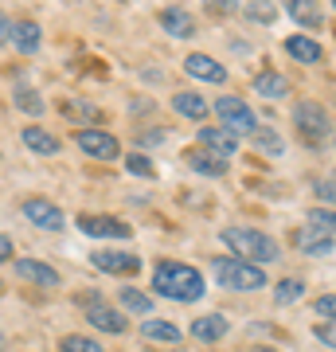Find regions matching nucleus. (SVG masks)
I'll use <instances>...</instances> for the list:
<instances>
[{
    "instance_id": "nucleus-1",
    "label": "nucleus",
    "mask_w": 336,
    "mask_h": 352,
    "mask_svg": "<svg viewBox=\"0 0 336 352\" xmlns=\"http://www.w3.org/2000/svg\"><path fill=\"white\" fill-rule=\"evenodd\" d=\"M153 286L161 298H172V302H199L203 298V274L188 263H157Z\"/></svg>"
},
{
    "instance_id": "nucleus-2",
    "label": "nucleus",
    "mask_w": 336,
    "mask_h": 352,
    "mask_svg": "<svg viewBox=\"0 0 336 352\" xmlns=\"http://www.w3.org/2000/svg\"><path fill=\"white\" fill-rule=\"evenodd\" d=\"M223 243L235 251V258L258 266V263H278V243L262 231H250V227H227Z\"/></svg>"
},
{
    "instance_id": "nucleus-3",
    "label": "nucleus",
    "mask_w": 336,
    "mask_h": 352,
    "mask_svg": "<svg viewBox=\"0 0 336 352\" xmlns=\"http://www.w3.org/2000/svg\"><path fill=\"white\" fill-rule=\"evenodd\" d=\"M212 274H215V282L219 286H227V289H262L266 286V274H262V266H250V263H243V258H215L212 263Z\"/></svg>"
},
{
    "instance_id": "nucleus-4",
    "label": "nucleus",
    "mask_w": 336,
    "mask_h": 352,
    "mask_svg": "<svg viewBox=\"0 0 336 352\" xmlns=\"http://www.w3.org/2000/svg\"><path fill=\"white\" fill-rule=\"evenodd\" d=\"M215 113L223 118V129L231 133V138H243V133H254L258 129V122H254V110H250L243 98H219L215 102Z\"/></svg>"
},
{
    "instance_id": "nucleus-5",
    "label": "nucleus",
    "mask_w": 336,
    "mask_h": 352,
    "mask_svg": "<svg viewBox=\"0 0 336 352\" xmlns=\"http://www.w3.org/2000/svg\"><path fill=\"white\" fill-rule=\"evenodd\" d=\"M293 122H298V129L309 141H324L333 133V122H328V113H324L321 102H298L293 106Z\"/></svg>"
},
{
    "instance_id": "nucleus-6",
    "label": "nucleus",
    "mask_w": 336,
    "mask_h": 352,
    "mask_svg": "<svg viewBox=\"0 0 336 352\" xmlns=\"http://www.w3.org/2000/svg\"><path fill=\"white\" fill-rule=\"evenodd\" d=\"M78 305H82V317H87L94 329H102V333H125V317L117 314V309H110V305L102 302V298H94V294H87V298H78Z\"/></svg>"
},
{
    "instance_id": "nucleus-7",
    "label": "nucleus",
    "mask_w": 336,
    "mask_h": 352,
    "mask_svg": "<svg viewBox=\"0 0 336 352\" xmlns=\"http://www.w3.org/2000/svg\"><path fill=\"white\" fill-rule=\"evenodd\" d=\"M78 149L90 153L94 161H117L122 157V145H117V138L113 133H106V129H78Z\"/></svg>"
},
{
    "instance_id": "nucleus-8",
    "label": "nucleus",
    "mask_w": 336,
    "mask_h": 352,
    "mask_svg": "<svg viewBox=\"0 0 336 352\" xmlns=\"http://www.w3.org/2000/svg\"><path fill=\"white\" fill-rule=\"evenodd\" d=\"M78 231L90 239H129V223L113 215H78Z\"/></svg>"
},
{
    "instance_id": "nucleus-9",
    "label": "nucleus",
    "mask_w": 336,
    "mask_h": 352,
    "mask_svg": "<svg viewBox=\"0 0 336 352\" xmlns=\"http://www.w3.org/2000/svg\"><path fill=\"white\" fill-rule=\"evenodd\" d=\"M199 149L212 153V157H219V161H227V157L238 149V138H231L223 126H203L199 129Z\"/></svg>"
},
{
    "instance_id": "nucleus-10",
    "label": "nucleus",
    "mask_w": 336,
    "mask_h": 352,
    "mask_svg": "<svg viewBox=\"0 0 336 352\" xmlns=\"http://www.w3.org/2000/svg\"><path fill=\"white\" fill-rule=\"evenodd\" d=\"M90 263L106 270V274H137L141 270V258L137 254H125V251H94Z\"/></svg>"
},
{
    "instance_id": "nucleus-11",
    "label": "nucleus",
    "mask_w": 336,
    "mask_h": 352,
    "mask_svg": "<svg viewBox=\"0 0 336 352\" xmlns=\"http://www.w3.org/2000/svg\"><path fill=\"white\" fill-rule=\"evenodd\" d=\"M184 71H188L192 78H203V82H215V87H219V82H227V67H219V63L212 59V55H199V51L184 59Z\"/></svg>"
},
{
    "instance_id": "nucleus-12",
    "label": "nucleus",
    "mask_w": 336,
    "mask_h": 352,
    "mask_svg": "<svg viewBox=\"0 0 336 352\" xmlns=\"http://www.w3.org/2000/svg\"><path fill=\"white\" fill-rule=\"evenodd\" d=\"M24 215H27V223L43 227V231H59V227H63V212L51 200H27L24 204Z\"/></svg>"
},
{
    "instance_id": "nucleus-13",
    "label": "nucleus",
    "mask_w": 336,
    "mask_h": 352,
    "mask_svg": "<svg viewBox=\"0 0 336 352\" xmlns=\"http://www.w3.org/2000/svg\"><path fill=\"white\" fill-rule=\"evenodd\" d=\"M293 243H298V251L301 254H333V235H324V231H317V227H301L298 235H293Z\"/></svg>"
},
{
    "instance_id": "nucleus-14",
    "label": "nucleus",
    "mask_w": 336,
    "mask_h": 352,
    "mask_svg": "<svg viewBox=\"0 0 336 352\" xmlns=\"http://www.w3.org/2000/svg\"><path fill=\"white\" fill-rule=\"evenodd\" d=\"M161 28L168 32V36H176V39H192V36H196V20H192L184 8H164V12H161Z\"/></svg>"
},
{
    "instance_id": "nucleus-15",
    "label": "nucleus",
    "mask_w": 336,
    "mask_h": 352,
    "mask_svg": "<svg viewBox=\"0 0 336 352\" xmlns=\"http://www.w3.org/2000/svg\"><path fill=\"white\" fill-rule=\"evenodd\" d=\"M16 274L24 278V282H36V286H59V270H51V266L36 263V258H20Z\"/></svg>"
},
{
    "instance_id": "nucleus-16",
    "label": "nucleus",
    "mask_w": 336,
    "mask_h": 352,
    "mask_svg": "<svg viewBox=\"0 0 336 352\" xmlns=\"http://www.w3.org/2000/svg\"><path fill=\"white\" fill-rule=\"evenodd\" d=\"M192 337L203 340V344H212V340H223V337H227V317H223V314L196 317V325H192Z\"/></svg>"
},
{
    "instance_id": "nucleus-17",
    "label": "nucleus",
    "mask_w": 336,
    "mask_h": 352,
    "mask_svg": "<svg viewBox=\"0 0 336 352\" xmlns=\"http://www.w3.org/2000/svg\"><path fill=\"white\" fill-rule=\"evenodd\" d=\"M12 43L24 51V55H36L39 43H43V36H39V24H36V20H24V24H16V28H12Z\"/></svg>"
},
{
    "instance_id": "nucleus-18",
    "label": "nucleus",
    "mask_w": 336,
    "mask_h": 352,
    "mask_svg": "<svg viewBox=\"0 0 336 352\" xmlns=\"http://www.w3.org/2000/svg\"><path fill=\"white\" fill-rule=\"evenodd\" d=\"M24 145H27L32 153H39V157L59 153V138H51L47 129H39V126H27V129H24Z\"/></svg>"
},
{
    "instance_id": "nucleus-19",
    "label": "nucleus",
    "mask_w": 336,
    "mask_h": 352,
    "mask_svg": "<svg viewBox=\"0 0 336 352\" xmlns=\"http://www.w3.org/2000/svg\"><path fill=\"white\" fill-rule=\"evenodd\" d=\"M286 51L293 55V59H301V63H321V43H313L309 36H289L286 39Z\"/></svg>"
},
{
    "instance_id": "nucleus-20",
    "label": "nucleus",
    "mask_w": 336,
    "mask_h": 352,
    "mask_svg": "<svg viewBox=\"0 0 336 352\" xmlns=\"http://www.w3.org/2000/svg\"><path fill=\"white\" fill-rule=\"evenodd\" d=\"M141 337L145 340H164V344H180L184 333H180L172 321H145V325H141Z\"/></svg>"
},
{
    "instance_id": "nucleus-21",
    "label": "nucleus",
    "mask_w": 336,
    "mask_h": 352,
    "mask_svg": "<svg viewBox=\"0 0 336 352\" xmlns=\"http://www.w3.org/2000/svg\"><path fill=\"white\" fill-rule=\"evenodd\" d=\"M184 161L192 164L196 173H208V176H223L227 173V161H219V157H212V153H203V149H188Z\"/></svg>"
},
{
    "instance_id": "nucleus-22",
    "label": "nucleus",
    "mask_w": 336,
    "mask_h": 352,
    "mask_svg": "<svg viewBox=\"0 0 336 352\" xmlns=\"http://www.w3.org/2000/svg\"><path fill=\"white\" fill-rule=\"evenodd\" d=\"M172 110L184 113V118H203L208 113V98H199L196 90H180L172 98Z\"/></svg>"
},
{
    "instance_id": "nucleus-23",
    "label": "nucleus",
    "mask_w": 336,
    "mask_h": 352,
    "mask_svg": "<svg viewBox=\"0 0 336 352\" xmlns=\"http://www.w3.org/2000/svg\"><path fill=\"white\" fill-rule=\"evenodd\" d=\"M254 90H258L262 98H286V94H289V82L278 75V71H266V75L254 78Z\"/></svg>"
},
{
    "instance_id": "nucleus-24",
    "label": "nucleus",
    "mask_w": 336,
    "mask_h": 352,
    "mask_svg": "<svg viewBox=\"0 0 336 352\" xmlns=\"http://www.w3.org/2000/svg\"><path fill=\"white\" fill-rule=\"evenodd\" d=\"M286 12L293 16L298 24H305V28H321V8H317V4H309V0H293Z\"/></svg>"
},
{
    "instance_id": "nucleus-25",
    "label": "nucleus",
    "mask_w": 336,
    "mask_h": 352,
    "mask_svg": "<svg viewBox=\"0 0 336 352\" xmlns=\"http://www.w3.org/2000/svg\"><path fill=\"white\" fill-rule=\"evenodd\" d=\"M122 305L129 309V314H141V317L153 314V298H149V294H141V289H133V286L122 289Z\"/></svg>"
},
{
    "instance_id": "nucleus-26",
    "label": "nucleus",
    "mask_w": 336,
    "mask_h": 352,
    "mask_svg": "<svg viewBox=\"0 0 336 352\" xmlns=\"http://www.w3.org/2000/svg\"><path fill=\"white\" fill-rule=\"evenodd\" d=\"M301 294H305V286H301L298 278H282V282L274 286L278 305H293V302H301Z\"/></svg>"
},
{
    "instance_id": "nucleus-27",
    "label": "nucleus",
    "mask_w": 336,
    "mask_h": 352,
    "mask_svg": "<svg viewBox=\"0 0 336 352\" xmlns=\"http://www.w3.org/2000/svg\"><path fill=\"white\" fill-rule=\"evenodd\" d=\"M309 227H317V231H324V235H333L336 239V212H328V208H313Z\"/></svg>"
},
{
    "instance_id": "nucleus-28",
    "label": "nucleus",
    "mask_w": 336,
    "mask_h": 352,
    "mask_svg": "<svg viewBox=\"0 0 336 352\" xmlns=\"http://www.w3.org/2000/svg\"><path fill=\"white\" fill-rule=\"evenodd\" d=\"M16 106L27 113H43V98H39L32 87H16Z\"/></svg>"
},
{
    "instance_id": "nucleus-29",
    "label": "nucleus",
    "mask_w": 336,
    "mask_h": 352,
    "mask_svg": "<svg viewBox=\"0 0 336 352\" xmlns=\"http://www.w3.org/2000/svg\"><path fill=\"white\" fill-rule=\"evenodd\" d=\"M59 352H106L98 344V340H90V337H63Z\"/></svg>"
},
{
    "instance_id": "nucleus-30",
    "label": "nucleus",
    "mask_w": 336,
    "mask_h": 352,
    "mask_svg": "<svg viewBox=\"0 0 336 352\" xmlns=\"http://www.w3.org/2000/svg\"><path fill=\"white\" fill-rule=\"evenodd\" d=\"M254 141H258V149H262V153H274V157L286 149V145H282V138H278L274 129H270V133H266V129H254Z\"/></svg>"
},
{
    "instance_id": "nucleus-31",
    "label": "nucleus",
    "mask_w": 336,
    "mask_h": 352,
    "mask_svg": "<svg viewBox=\"0 0 336 352\" xmlns=\"http://www.w3.org/2000/svg\"><path fill=\"white\" fill-rule=\"evenodd\" d=\"M125 164H129V173H137V176H153L149 157H141V153H133V157H125Z\"/></svg>"
},
{
    "instance_id": "nucleus-32",
    "label": "nucleus",
    "mask_w": 336,
    "mask_h": 352,
    "mask_svg": "<svg viewBox=\"0 0 336 352\" xmlns=\"http://www.w3.org/2000/svg\"><path fill=\"white\" fill-rule=\"evenodd\" d=\"M317 340H321V344H328V349H336V321L317 325Z\"/></svg>"
},
{
    "instance_id": "nucleus-33",
    "label": "nucleus",
    "mask_w": 336,
    "mask_h": 352,
    "mask_svg": "<svg viewBox=\"0 0 336 352\" xmlns=\"http://www.w3.org/2000/svg\"><path fill=\"white\" fill-rule=\"evenodd\" d=\"M247 16H254V20H258V24H274V8H266V4H250L247 8Z\"/></svg>"
},
{
    "instance_id": "nucleus-34",
    "label": "nucleus",
    "mask_w": 336,
    "mask_h": 352,
    "mask_svg": "<svg viewBox=\"0 0 336 352\" xmlns=\"http://www.w3.org/2000/svg\"><path fill=\"white\" fill-rule=\"evenodd\" d=\"M313 309H317L321 317H333V321H336V298H333V294H328V298H317Z\"/></svg>"
},
{
    "instance_id": "nucleus-35",
    "label": "nucleus",
    "mask_w": 336,
    "mask_h": 352,
    "mask_svg": "<svg viewBox=\"0 0 336 352\" xmlns=\"http://www.w3.org/2000/svg\"><path fill=\"white\" fill-rule=\"evenodd\" d=\"M317 196H321L324 204H336V176H333V180H321V184H317Z\"/></svg>"
},
{
    "instance_id": "nucleus-36",
    "label": "nucleus",
    "mask_w": 336,
    "mask_h": 352,
    "mask_svg": "<svg viewBox=\"0 0 336 352\" xmlns=\"http://www.w3.org/2000/svg\"><path fill=\"white\" fill-rule=\"evenodd\" d=\"M67 110H71V113H82V118H90V122H98V110H94L90 102H67Z\"/></svg>"
},
{
    "instance_id": "nucleus-37",
    "label": "nucleus",
    "mask_w": 336,
    "mask_h": 352,
    "mask_svg": "<svg viewBox=\"0 0 336 352\" xmlns=\"http://www.w3.org/2000/svg\"><path fill=\"white\" fill-rule=\"evenodd\" d=\"M12 20H8V16H4V12H0V43H4V39H12Z\"/></svg>"
},
{
    "instance_id": "nucleus-38",
    "label": "nucleus",
    "mask_w": 336,
    "mask_h": 352,
    "mask_svg": "<svg viewBox=\"0 0 336 352\" xmlns=\"http://www.w3.org/2000/svg\"><path fill=\"white\" fill-rule=\"evenodd\" d=\"M8 258H12V239L0 235V263H8Z\"/></svg>"
},
{
    "instance_id": "nucleus-39",
    "label": "nucleus",
    "mask_w": 336,
    "mask_h": 352,
    "mask_svg": "<svg viewBox=\"0 0 336 352\" xmlns=\"http://www.w3.org/2000/svg\"><path fill=\"white\" fill-rule=\"evenodd\" d=\"M247 352H278V349H266V344H254V349H247Z\"/></svg>"
},
{
    "instance_id": "nucleus-40",
    "label": "nucleus",
    "mask_w": 336,
    "mask_h": 352,
    "mask_svg": "<svg viewBox=\"0 0 336 352\" xmlns=\"http://www.w3.org/2000/svg\"><path fill=\"white\" fill-rule=\"evenodd\" d=\"M333 8H336V0H333Z\"/></svg>"
}]
</instances>
